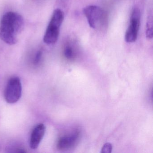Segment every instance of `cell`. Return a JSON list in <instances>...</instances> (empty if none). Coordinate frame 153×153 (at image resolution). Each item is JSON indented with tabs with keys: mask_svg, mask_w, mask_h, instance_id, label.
<instances>
[{
	"mask_svg": "<svg viewBox=\"0 0 153 153\" xmlns=\"http://www.w3.org/2000/svg\"><path fill=\"white\" fill-rule=\"evenodd\" d=\"M24 25L25 21L21 15L12 11L7 12L0 23V38L7 44H16Z\"/></svg>",
	"mask_w": 153,
	"mask_h": 153,
	"instance_id": "cell-1",
	"label": "cell"
},
{
	"mask_svg": "<svg viewBox=\"0 0 153 153\" xmlns=\"http://www.w3.org/2000/svg\"><path fill=\"white\" fill-rule=\"evenodd\" d=\"M63 19V11L59 9L55 10L44 36L43 41L45 44L52 45L57 42L59 35L60 28Z\"/></svg>",
	"mask_w": 153,
	"mask_h": 153,
	"instance_id": "cell-2",
	"label": "cell"
},
{
	"mask_svg": "<svg viewBox=\"0 0 153 153\" xmlns=\"http://www.w3.org/2000/svg\"><path fill=\"white\" fill-rule=\"evenodd\" d=\"M84 13L90 27L94 29L102 28L106 23V13L99 7L87 6L84 8Z\"/></svg>",
	"mask_w": 153,
	"mask_h": 153,
	"instance_id": "cell-3",
	"label": "cell"
},
{
	"mask_svg": "<svg viewBox=\"0 0 153 153\" xmlns=\"http://www.w3.org/2000/svg\"><path fill=\"white\" fill-rule=\"evenodd\" d=\"M22 93V86L20 79L18 77L11 78L5 90L4 97L6 102L9 104L17 102L21 98Z\"/></svg>",
	"mask_w": 153,
	"mask_h": 153,
	"instance_id": "cell-4",
	"label": "cell"
},
{
	"mask_svg": "<svg viewBox=\"0 0 153 153\" xmlns=\"http://www.w3.org/2000/svg\"><path fill=\"white\" fill-rule=\"evenodd\" d=\"M140 23V10L137 8H136L131 12L129 25L125 33V40L127 43H131L137 40Z\"/></svg>",
	"mask_w": 153,
	"mask_h": 153,
	"instance_id": "cell-5",
	"label": "cell"
},
{
	"mask_svg": "<svg viewBox=\"0 0 153 153\" xmlns=\"http://www.w3.org/2000/svg\"><path fill=\"white\" fill-rule=\"evenodd\" d=\"M46 131V127L43 123L36 125L32 131L30 140V147L32 149H36L39 146Z\"/></svg>",
	"mask_w": 153,
	"mask_h": 153,
	"instance_id": "cell-6",
	"label": "cell"
},
{
	"mask_svg": "<svg viewBox=\"0 0 153 153\" xmlns=\"http://www.w3.org/2000/svg\"><path fill=\"white\" fill-rule=\"evenodd\" d=\"M79 137V132H76L72 136L62 137L58 140L57 148L60 150H66L71 148L76 145Z\"/></svg>",
	"mask_w": 153,
	"mask_h": 153,
	"instance_id": "cell-7",
	"label": "cell"
},
{
	"mask_svg": "<svg viewBox=\"0 0 153 153\" xmlns=\"http://www.w3.org/2000/svg\"><path fill=\"white\" fill-rule=\"evenodd\" d=\"M74 45L71 43L67 44L64 47V54L68 59H74L75 55V50Z\"/></svg>",
	"mask_w": 153,
	"mask_h": 153,
	"instance_id": "cell-8",
	"label": "cell"
},
{
	"mask_svg": "<svg viewBox=\"0 0 153 153\" xmlns=\"http://www.w3.org/2000/svg\"><path fill=\"white\" fill-rule=\"evenodd\" d=\"M146 36L149 39H152L153 37V17L150 15L148 18L146 27Z\"/></svg>",
	"mask_w": 153,
	"mask_h": 153,
	"instance_id": "cell-9",
	"label": "cell"
},
{
	"mask_svg": "<svg viewBox=\"0 0 153 153\" xmlns=\"http://www.w3.org/2000/svg\"><path fill=\"white\" fill-rule=\"evenodd\" d=\"M112 150V146L111 143H105L102 149V153H111Z\"/></svg>",
	"mask_w": 153,
	"mask_h": 153,
	"instance_id": "cell-10",
	"label": "cell"
},
{
	"mask_svg": "<svg viewBox=\"0 0 153 153\" xmlns=\"http://www.w3.org/2000/svg\"><path fill=\"white\" fill-rule=\"evenodd\" d=\"M42 51H39L37 52V53L36 54L35 57L34 59V63L35 65L38 64L42 59Z\"/></svg>",
	"mask_w": 153,
	"mask_h": 153,
	"instance_id": "cell-11",
	"label": "cell"
}]
</instances>
